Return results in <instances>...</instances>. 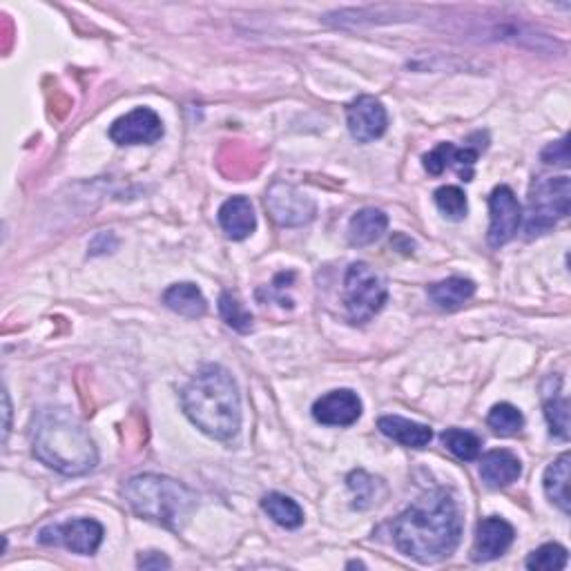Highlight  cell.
Instances as JSON below:
<instances>
[{
	"mask_svg": "<svg viewBox=\"0 0 571 571\" xmlns=\"http://www.w3.org/2000/svg\"><path fill=\"white\" fill-rule=\"evenodd\" d=\"M386 228H389V217L382 210L364 208L348 221V241L357 248L371 246L384 235Z\"/></svg>",
	"mask_w": 571,
	"mask_h": 571,
	"instance_id": "19",
	"label": "cell"
},
{
	"mask_svg": "<svg viewBox=\"0 0 571 571\" xmlns=\"http://www.w3.org/2000/svg\"><path fill=\"white\" fill-rule=\"evenodd\" d=\"M522 464L514 451L493 449L482 456L480 478L489 489H505L520 478Z\"/></svg>",
	"mask_w": 571,
	"mask_h": 571,
	"instance_id": "15",
	"label": "cell"
},
{
	"mask_svg": "<svg viewBox=\"0 0 571 571\" xmlns=\"http://www.w3.org/2000/svg\"><path fill=\"white\" fill-rule=\"evenodd\" d=\"M362 415V400L357 393L340 389L331 391L313 404V418L326 427H351Z\"/></svg>",
	"mask_w": 571,
	"mask_h": 571,
	"instance_id": "13",
	"label": "cell"
},
{
	"mask_svg": "<svg viewBox=\"0 0 571 571\" xmlns=\"http://www.w3.org/2000/svg\"><path fill=\"white\" fill-rule=\"evenodd\" d=\"M3 398H5V418H7V420H5V442H7V433H9V411H12V409H9V395L5 393Z\"/></svg>",
	"mask_w": 571,
	"mask_h": 571,
	"instance_id": "32",
	"label": "cell"
},
{
	"mask_svg": "<svg viewBox=\"0 0 571 571\" xmlns=\"http://www.w3.org/2000/svg\"><path fill=\"white\" fill-rule=\"evenodd\" d=\"M261 509H264L279 527L297 529L304 525V509L299 507L293 498L284 496V493H268V496L261 500Z\"/></svg>",
	"mask_w": 571,
	"mask_h": 571,
	"instance_id": "23",
	"label": "cell"
},
{
	"mask_svg": "<svg viewBox=\"0 0 571 571\" xmlns=\"http://www.w3.org/2000/svg\"><path fill=\"white\" fill-rule=\"evenodd\" d=\"M377 429H380L386 438L400 442L402 447H409V449H424V447H429V442L433 440L431 427L400 418V415H386V418H380V422H377Z\"/></svg>",
	"mask_w": 571,
	"mask_h": 571,
	"instance_id": "17",
	"label": "cell"
},
{
	"mask_svg": "<svg viewBox=\"0 0 571 571\" xmlns=\"http://www.w3.org/2000/svg\"><path fill=\"white\" fill-rule=\"evenodd\" d=\"M442 444L447 447L453 456L462 462H471L480 456L482 451V440L476 433L462 431V429H447L442 435Z\"/></svg>",
	"mask_w": 571,
	"mask_h": 571,
	"instance_id": "25",
	"label": "cell"
},
{
	"mask_svg": "<svg viewBox=\"0 0 571 571\" xmlns=\"http://www.w3.org/2000/svg\"><path fill=\"white\" fill-rule=\"evenodd\" d=\"M219 313L224 317V322L235 328L237 333H250L253 331V315L246 311V306L232 293H221L219 297Z\"/></svg>",
	"mask_w": 571,
	"mask_h": 571,
	"instance_id": "29",
	"label": "cell"
},
{
	"mask_svg": "<svg viewBox=\"0 0 571 571\" xmlns=\"http://www.w3.org/2000/svg\"><path fill=\"white\" fill-rule=\"evenodd\" d=\"M351 567H364V565H362V563H355V560H353V563H348V569H351Z\"/></svg>",
	"mask_w": 571,
	"mask_h": 571,
	"instance_id": "33",
	"label": "cell"
},
{
	"mask_svg": "<svg viewBox=\"0 0 571 571\" xmlns=\"http://www.w3.org/2000/svg\"><path fill=\"white\" fill-rule=\"evenodd\" d=\"M346 123L351 137L360 143H371L380 139L389 128V114L380 99L375 96H357V99L348 105L346 110Z\"/></svg>",
	"mask_w": 571,
	"mask_h": 571,
	"instance_id": "10",
	"label": "cell"
},
{
	"mask_svg": "<svg viewBox=\"0 0 571 571\" xmlns=\"http://www.w3.org/2000/svg\"><path fill=\"white\" fill-rule=\"evenodd\" d=\"M32 447L45 467L70 478L85 476L99 464V449L90 433L65 409H43L36 415Z\"/></svg>",
	"mask_w": 571,
	"mask_h": 571,
	"instance_id": "3",
	"label": "cell"
},
{
	"mask_svg": "<svg viewBox=\"0 0 571 571\" xmlns=\"http://www.w3.org/2000/svg\"><path fill=\"white\" fill-rule=\"evenodd\" d=\"M219 224L230 239L241 241L250 237L257 226L253 203H250L246 197L228 199L224 206L219 208Z\"/></svg>",
	"mask_w": 571,
	"mask_h": 571,
	"instance_id": "16",
	"label": "cell"
},
{
	"mask_svg": "<svg viewBox=\"0 0 571 571\" xmlns=\"http://www.w3.org/2000/svg\"><path fill=\"white\" fill-rule=\"evenodd\" d=\"M487 424L500 435H516L525 427V415H522L514 404L502 402L489 411Z\"/></svg>",
	"mask_w": 571,
	"mask_h": 571,
	"instance_id": "26",
	"label": "cell"
},
{
	"mask_svg": "<svg viewBox=\"0 0 571 571\" xmlns=\"http://www.w3.org/2000/svg\"><path fill=\"white\" fill-rule=\"evenodd\" d=\"M181 404L190 422L210 438L228 442L241 429L239 389L224 366H201L183 389Z\"/></svg>",
	"mask_w": 571,
	"mask_h": 571,
	"instance_id": "2",
	"label": "cell"
},
{
	"mask_svg": "<svg viewBox=\"0 0 571 571\" xmlns=\"http://www.w3.org/2000/svg\"><path fill=\"white\" fill-rule=\"evenodd\" d=\"M163 304H166L170 311L179 313L183 317H190V319H197L201 315H206L208 311L206 297H203L199 286L190 284V282L170 286L166 293H163Z\"/></svg>",
	"mask_w": 571,
	"mask_h": 571,
	"instance_id": "20",
	"label": "cell"
},
{
	"mask_svg": "<svg viewBox=\"0 0 571 571\" xmlns=\"http://www.w3.org/2000/svg\"><path fill=\"white\" fill-rule=\"evenodd\" d=\"M547 166H558V168H567L569 166V137L560 139L556 143H549L547 148L540 154Z\"/></svg>",
	"mask_w": 571,
	"mask_h": 571,
	"instance_id": "30",
	"label": "cell"
},
{
	"mask_svg": "<svg viewBox=\"0 0 571 571\" xmlns=\"http://www.w3.org/2000/svg\"><path fill=\"white\" fill-rule=\"evenodd\" d=\"M123 496L137 516L179 531L197 509V493L183 482L143 473L125 482Z\"/></svg>",
	"mask_w": 571,
	"mask_h": 571,
	"instance_id": "4",
	"label": "cell"
},
{
	"mask_svg": "<svg viewBox=\"0 0 571 571\" xmlns=\"http://www.w3.org/2000/svg\"><path fill=\"white\" fill-rule=\"evenodd\" d=\"M514 538H516V531L505 518H498V516L482 518L476 527V540H473L471 558L476 560V563H489V560H496L511 547Z\"/></svg>",
	"mask_w": 571,
	"mask_h": 571,
	"instance_id": "12",
	"label": "cell"
},
{
	"mask_svg": "<svg viewBox=\"0 0 571 571\" xmlns=\"http://www.w3.org/2000/svg\"><path fill=\"white\" fill-rule=\"evenodd\" d=\"M569 462L571 456L569 453H563L558 460H554L545 469L543 476V487L547 498L554 502V505L563 511V514H569Z\"/></svg>",
	"mask_w": 571,
	"mask_h": 571,
	"instance_id": "22",
	"label": "cell"
},
{
	"mask_svg": "<svg viewBox=\"0 0 571 571\" xmlns=\"http://www.w3.org/2000/svg\"><path fill=\"white\" fill-rule=\"evenodd\" d=\"M346 485L348 489L353 491V507L355 509H371L373 505H377L384 498V482L380 478H373L369 476V473L362 471V469H357L353 471L351 476L346 478Z\"/></svg>",
	"mask_w": 571,
	"mask_h": 571,
	"instance_id": "24",
	"label": "cell"
},
{
	"mask_svg": "<svg viewBox=\"0 0 571 571\" xmlns=\"http://www.w3.org/2000/svg\"><path fill=\"white\" fill-rule=\"evenodd\" d=\"M139 567L141 569H168L170 560L163 554H159V551H148V554H143L139 558Z\"/></svg>",
	"mask_w": 571,
	"mask_h": 571,
	"instance_id": "31",
	"label": "cell"
},
{
	"mask_svg": "<svg viewBox=\"0 0 571 571\" xmlns=\"http://www.w3.org/2000/svg\"><path fill=\"white\" fill-rule=\"evenodd\" d=\"M549 384L554 386V389H549L545 384V398H543L549 431L560 440H569V400L560 393V377H549Z\"/></svg>",
	"mask_w": 571,
	"mask_h": 571,
	"instance_id": "21",
	"label": "cell"
},
{
	"mask_svg": "<svg viewBox=\"0 0 571 571\" xmlns=\"http://www.w3.org/2000/svg\"><path fill=\"white\" fill-rule=\"evenodd\" d=\"M38 543L50 547H65L72 554L94 556L103 543V527L101 522L92 518H76L61 522V525H50L38 531Z\"/></svg>",
	"mask_w": 571,
	"mask_h": 571,
	"instance_id": "7",
	"label": "cell"
},
{
	"mask_svg": "<svg viewBox=\"0 0 571 571\" xmlns=\"http://www.w3.org/2000/svg\"><path fill=\"white\" fill-rule=\"evenodd\" d=\"M489 215L491 224L487 232V241L491 248H500L516 237L522 221V208L518 197L509 186H498L489 197Z\"/></svg>",
	"mask_w": 571,
	"mask_h": 571,
	"instance_id": "9",
	"label": "cell"
},
{
	"mask_svg": "<svg viewBox=\"0 0 571 571\" xmlns=\"http://www.w3.org/2000/svg\"><path fill=\"white\" fill-rule=\"evenodd\" d=\"M386 299H389V288L375 268L364 261L348 266L344 277V304L351 322H369L382 311Z\"/></svg>",
	"mask_w": 571,
	"mask_h": 571,
	"instance_id": "5",
	"label": "cell"
},
{
	"mask_svg": "<svg viewBox=\"0 0 571 571\" xmlns=\"http://www.w3.org/2000/svg\"><path fill=\"white\" fill-rule=\"evenodd\" d=\"M431 304L440 311H458L476 295V284L464 277H449L427 288Z\"/></svg>",
	"mask_w": 571,
	"mask_h": 571,
	"instance_id": "18",
	"label": "cell"
},
{
	"mask_svg": "<svg viewBox=\"0 0 571 571\" xmlns=\"http://www.w3.org/2000/svg\"><path fill=\"white\" fill-rule=\"evenodd\" d=\"M391 531L395 547L406 558L422 565L440 563L460 545V507L449 491H427L395 518Z\"/></svg>",
	"mask_w": 571,
	"mask_h": 571,
	"instance_id": "1",
	"label": "cell"
},
{
	"mask_svg": "<svg viewBox=\"0 0 571 571\" xmlns=\"http://www.w3.org/2000/svg\"><path fill=\"white\" fill-rule=\"evenodd\" d=\"M569 554L563 545L558 543H547L543 547H538L536 551H531L527 558V569L531 571H558L567 567Z\"/></svg>",
	"mask_w": 571,
	"mask_h": 571,
	"instance_id": "27",
	"label": "cell"
},
{
	"mask_svg": "<svg viewBox=\"0 0 571 571\" xmlns=\"http://www.w3.org/2000/svg\"><path fill=\"white\" fill-rule=\"evenodd\" d=\"M571 208V183L569 177H545L538 179L529 190V217L527 237L534 239L545 235L560 219L569 215Z\"/></svg>",
	"mask_w": 571,
	"mask_h": 571,
	"instance_id": "6",
	"label": "cell"
},
{
	"mask_svg": "<svg viewBox=\"0 0 571 571\" xmlns=\"http://www.w3.org/2000/svg\"><path fill=\"white\" fill-rule=\"evenodd\" d=\"M266 208L279 226H304L315 219V201L290 183L277 181L266 192Z\"/></svg>",
	"mask_w": 571,
	"mask_h": 571,
	"instance_id": "8",
	"label": "cell"
},
{
	"mask_svg": "<svg viewBox=\"0 0 571 571\" xmlns=\"http://www.w3.org/2000/svg\"><path fill=\"white\" fill-rule=\"evenodd\" d=\"M163 137L159 114L150 108H137L116 119L110 128V139L116 145H150Z\"/></svg>",
	"mask_w": 571,
	"mask_h": 571,
	"instance_id": "11",
	"label": "cell"
},
{
	"mask_svg": "<svg viewBox=\"0 0 571 571\" xmlns=\"http://www.w3.org/2000/svg\"><path fill=\"white\" fill-rule=\"evenodd\" d=\"M435 206L442 212L444 217H449L453 221H462L469 212V201L467 195L458 186H442L435 190Z\"/></svg>",
	"mask_w": 571,
	"mask_h": 571,
	"instance_id": "28",
	"label": "cell"
},
{
	"mask_svg": "<svg viewBox=\"0 0 571 571\" xmlns=\"http://www.w3.org/2000/svg\"><path fill=\"white\" fill-rule=\"evenodd\" d=\"M482 148H456L453 143H440L438 148L429 152L424 157V168L429 174L438 177L447 168H456L462 181L473 179V168H476V161L480 157Z\"/></svg>",
	"mask_w": 571,
	"mask_h": 571,
	"instance_id": "14",
	"label": "cell"
}]
</instances>
